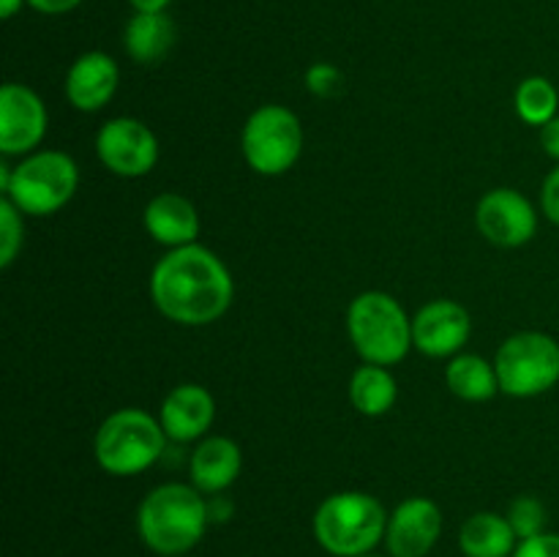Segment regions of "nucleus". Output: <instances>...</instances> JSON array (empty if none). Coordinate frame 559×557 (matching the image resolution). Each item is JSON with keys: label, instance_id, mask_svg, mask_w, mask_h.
Returning a JSON list of instances; mask_svg holds the SVG:
<instances>
[{"label": "nucleus", "instance_id": "30", "mask_svg": "<svg viewBox=\"0 0 559 557\" xmlns=\"http://www.w3.org/2000/svg\"><path fill=\"white\" fill-rule=\"evenodd\" d=\"M82 0H27V5L41 14H66V11L76 9Z\"/></svg>", "mask_w": 559, "mask_h": 557}, {"label": "nucleus", "instance_id": "9", "mask_svg": "<svg viewBox=\"0 0 559 557\" xmlns=\"http://www.w3.org/2000/svg\"><path fill=\"white\" fill-rule=\"evenodd\" d=\"M96 156L120 178H142L158 162V140L151 126L136 118H112L98 129Z\"/></svg>", "mask_w": 559, "mask_h": 557}, {"label": "nucleus", "instance_id": "17", "mask_svg": "<svg viewBox=\"0 0 559 557\" xmlns=\"http://www.w3.org/2000/svg\"><path fill=\"white\" fill-rule=\"evenodd\" d=\"M142 224L156 244L169 246V249L197 244V235H200L197 205L178 191H162L153 197L142 213Z\"/></svg>", "mask_w": 559, "mask_h": 557}, {"label": "nucleus", "instance_id": "3", "mask_svg": "<svg viewBox=\"0 0 559 557\" xmlns=\"http://www.w3.org/2000/svg\"><path fill=\"white\" fill-rule=\"evenodd\" d=\"M388 517L385 506L369 491H336L317 506L311 530L331 557H360L385 541Z\"/></svg>", "mask_w": 559, "mask_h": 557}, {"label": "nucleus", "instance_id": "33", "mask_svg": "<svg viewBox=\"0 0 559 557\" xmlns=\"http://www.w3.org/2000/svg\"><path fill=\"white\" fill-rule=\"evenodd\" d=\"M360 557H382V555H374V552H371V555H360ZM388 557H391V555H388Z\"/></svg>", "mask_w": 559, "mask_h": 557}, {"label": "nucleus", "instance_id": "29", "mask_svg": "<svg viewBox=\"0 0 559 557\" xmlns=\"http://www.w3.org/2000/svg\"><path fill=\"white\" fill-rule=\"evenodd\" d=\"M540 145H544L546 156L559 162V115L551 118L546 126H540Z\"/></svg>", "mask_w": 559, "mask_h": 557}, {"label": "nucleus", "instance_id": "24", "mask_svg": "<svg viewBox=\"0 0 559 557\" xmlns=\"http://www.w3.org/2000/svg\"><path fill=\"white\" fill-rule=\"evenodd\" d=\"M506 517L519 541H527L546 533V506L538 497H516V500L511 502V508H508Z\"/></svg>", "mask_w": 559, "mask_h": 557}, {"label": "nucleus", "instance_id": "15", "mask_svg": "<svg viewBox=\"0 0 559 557\" xmlns=\"http://www.w3.org/2000/svg\"><path fill=\"white\" fill-rule=\"evenodd\" d=\"M118 85V63H115L107 52L93 49V52L80 55V58L71 63L63 82V91L74 109H80V112H98V109H104L112 102Z\"/></svg>", "mask_w": 559, "mask_h": 557}, {"label": "nucleus", "instance_id": "14", "mask_svg": "<svg viewBox=\"0 0 559 557\" xmlns=\"http://www.w3.org/2000/svg\"><path fill=\"white\" fill-rule=\"evenodd\" d=\"M213 420H216V399L197 382H183V386L173 388L158 410V424H162L167 440L180 442V446L202 440Z\"/></svg>", "mask_w": 559, "mask_h": 557}, {"label": "nucleus", "instance_id": "11", "mask_svg": "<svg viewBox=\"0 0 559 557\" xmlns=\"http://www.w3.org/2000/svg\"><path fill=\"white\" fill-rule=\"evenodd\" d=\"M49 115L41 96L20 82H5L0 91V153L27 156L41 145Z\"/></svg>", "mask_w": 559, "mask_h": 557}, {"label": "nucleus", "instance_id": "18", "mask_svg": "<svg viewBox=\"0 0 559 557\" xmlns=\"http://www.w3.org/2000/svg\"><path fill=\"white\" fill-rule=\"evenodd\" d=\"M175 22L167 11H136L123 31V47L142 66L162 63L175 47Z\"/></svg>", "mask_w": 559, "mask_h": 557}, {"label": "nucleus", "instance_id": "10", "mask_svg": "<svg viewBox=\"0 0 559 557\" xmlns=\"http://www.w3.org/2000/svg\"><path fill=\"white\" fill-rule=\"evenodd\" d=\"M475 224L489 244L519 249L538 233V213L522 191L502 186L480 197L475 208Z\"/></svg>", "mask_w": 559, "mask_h": 557}, {"label": "nucleus", "instance_id": "2", "mask_svg": "<svg viewBox=\"0 0 559 557\" xmlns=\"http://www.w3.org/2000/svg\"><path fill=\"white\" fill-rule=\"evenodd\" d=\"M211 524L207 497L194 484H162L136 508L140 541L158 557L189 555Z\"/></svg>", "mask_w": 559, "mask_h": 557}, {"label": "nucleus", "instance_id": "12", "mask_svg": "<svg viewBox=\"0 0 559 557\" xmlns=\"http://www.w3.org/2000/svg\"><path fill=\"white\" fill-rule=\"evenodd\" d=\"M442 535V511L429 497H407L388 517L385 549L391 557H426Z\"/></svg>", "mask_w": 559, "mask_h": 557}, {"label": "nucleus", "instance_id": "27", "mask_svg": "<svg viewBox=\"0 0 559 557\" xmlns=\"http://www.w3.org/2000/svg\"><path fill=\"white\" fill-rule=\"evenodd\" d=\"M540 208H544L546 218L559 227V167L546 175L544 189H540Z\"/></svg>", "mask_w": 559, "mask_h": 557}, {"label": "nucleus", "instance_id": "1", "mask_svg": "<svg viewBox=\"0 0 559 557\" xmlns=\"http://www.w3.org/2000/svg\"><path fill=\"white\" fill-rule=\"evenodd\" d=\"M153 306L178 325H211L235 298L233 273L207 246L189 244L169 249L153 265Z\"/></svg>", "mask_w": 559, "mask_h": 557}, {"label": "nucleus", "instance_id": "25", "mask_svg": "<svg viewBox=\"0 0 559 557\" xmlns=\"http://www.w3.org/2000/svg\"><path fill=\"white\" fill-rule=\"evenodd\" d=\"M304 80H306V87H309L311 96H317V98H336L338 93L344 91V85H347L342 69L333 63H325V60H320V63H311L309 69H306Z\"/></svg>", "mask_w": 559, "mask_h": 557}, {"label": "nucleus", "instance_id": "7", "mask_svg": "<svg viewBox=\"0 0 559 557\" xmlns=\"http://www.w3.org/2000/svg\"><path fill=\"white\" fill-rule=\"evenodd\" d=\"M240 151L257 175H267V178L284 175L298 164L304 153L300 118L282 104H262L246 120Z\"/></svg>", "mask_w": 559, "mask_h": 557}, {"label": "nucleus", "instance_id": "5", "mask_svg": "<svg viewBox=\"0 0 559 557\" xmlns=\"http://www.w3.org/2000/svg\"><path fill=\"white\" fill-rule=\"evenodd\" d=\"M169 440L158 418L140 407L115 410L102 420L93 437V453L104 473L115 478L145 473L167 451Z\"/></svg>", "mask_w": 559, "mask_h": 557}, {"label": "nucleus", "instance_id": "4", "mask_svg": "<svg viewBox=\"0 0 559 557\" xmlns=\"http://www.w3.org/2000/svg\"><path fill=\"white\" fill-rule=\"evenodd\" d=\"M347 333L364 364L396 366L415 347L413 317L382 289H366L349 304Z\"/></svg>", "mask_w": 559, "mask_h": 557}, {"label": "nucleus", "instance_id": "19", "mask_svg": "<svg viewBox=\"0 0 559 557\" xmlns=\"http://www.w3.org/2000/svg\"><path fill=\"white\" fill-rule=\"evenodd\" d=\"M519 538L508 517L495 511H478L464 519L459 530V549L464 557H513Z\"/></svg>", "mask_w": 559, "mask_h": 557}, {"label": "nucleus", "instance_id": "32", "mask_svg": "<svg viewBox=\"0 0 559 557\" xmlns=\"http://www.w3.org/2000/svg\"><path fill=\"white\" fill-rule=\"evenodd\" d=\"M22 3H27V0H0V16H3V20H11V16L22 9Z\"/></svg>", "mask_w": 559, "mask_h": 557}, {"label": "nucleus", "instance_id": "20", "mask_svg": "<svg viewBox=\"0 0 559 557\" xmlns=\"http://www.w3.org/2000/svg\"><path fill=\"white\" fill-rule=\"evenodd\" d=\"M399 386L388 366L364 364L349 377V402L360 415L380 418L396 404Z\"/></svg>", "mask_w": 559, "mask_h": 557}, {"label": "nucleus", "instance_id": "16", "mask_svg": "<svg viewBox=\"0 0 559 557\" xmlns=\"http://www.w3.org/2000/svg\"><path fill=\"white\" fill-rule=\"evenodd\" d=\"M243 470V453L235 440L224 435L202 437L189 453V478L202 495H224Z\"/></svg>", "mask_w": 559, "mask_h": 557}, {"label": "nucleus", "instance_id": "23", "mask_svg": "<svg viewBox=\"0 0 559 557\" xmlns=\"http://www.w3.org/2000/svg\"><path fill=\"white\" fill-rule=\"evenodd\" d=\"M25 213L3 197L0 200V268H11L22 251V240H25V224H22Z\"/></svg>", "mask_w": 559, "mask_h": 557}, {"label": "nucleus", "instance_id": "8", "mask_svg": "<svg viewBox=\"0 0 559 557\" xmlns=\"http://www.w3.org/2000/svg\"><path fill=\"white\" fill-rule=\"evenodd\" d=\"M500 391L513 399H533L559 382V344L549 333L522 331L502 342L495 355Z\"/></svg>", "mask_w": 559, "mask_h": 557}, {"label": "nucleus", "instance_id": "21", "mask_svg": "<svg viewBox=\"0 0 559 557\" xmlns=\"http://www.w3.org/2000/svg\"><path fill=\"white\" fill-rule=\"evenodd\" d=\"M445 382L453 396L464 399V402H489L500 391L495 364L473 353L453 355L445 369Z\"/></svg>", "mask_w": 559, "mask_h": 557}, {"label": "nucleus", "instance_id": "13", "mask_svg": "<svg viewBox=\"0 0 559 557\" xmlns=\"http://www.w3.org/2000/svg\"><path fill=\"white\" fill-rule=\"evenodd\" d=\"M473 320L462 304L451 298H437L420 306L413 317V344L429 358H453L467 344Z\"/></svg>", "mask_w": 559, "mask_h": 557}, {"label": "nucleus", "instance_id": "31", "mask_svg": "<svg viewBox=\"0 0 559 557\" xmlns=\"http://www.w3.org/2000/svg\"><path fill=\"white\" fill-rule=\"evenodd\" d=\"M136 11H167L173 0H129Z\"/></svg>", "mask_w": 559, "mask_h": 557}, {"label": "nucleus", "instance_id": "28", "mask_svg": "<svg viewBox=\"0 0 559 557\" xmlns=\"http://www.w3.org/2000/svg\"><path fill=\"white\" fill-rule=\"evenodd\" d=\"M233 513H235V506L229 497H224V495L207 497V519H211V524L229 522V519H233Z\"/></svg>", "mask_w": 559, "mask_h": 557}, {"label": "nucleus", "instance_id": "6", "mask_svg": "<svg viewBox=\"0 0 559 557\" xmlns=\"http://www.w3.org/2000/svg\"><path fill=\"white\" fill-rule=\"evenodd\" d=\"M80 186V167L63 151H33L11 175L9 197L25 216H52L71 202Z\"/></svg>", "mask_w": 559, "mask_h": 557}, {"label": "nucleus", "instance_id": "26", "mask_svg": "<svg viewBox=\"0 0 559 557\" xmlns=\"http://www.w3.org/2000/svg\"><path fill=\"white\" fill-rule=\"evenodd\" d=\"M513 557H559V533H540L535 538L519 541Z\"/></svg>", "mask_w": 559, "mask_h": 557}, {"label": "nucleus", "instance_id": "22", "mask_svg": "<svg viewBox=\"0 0 559 557\" xmlns=\"http://www.w3.org/2000/svg\"><path fill=\"white\" fill-rule=\"evenodd\" d=\"M513 107L524 123L546 126L551 118H557L559 93L546 76H527L524 82H519Z\"/></svg>", "mask_w": 559, "mask_h": 557}]
</instances>
